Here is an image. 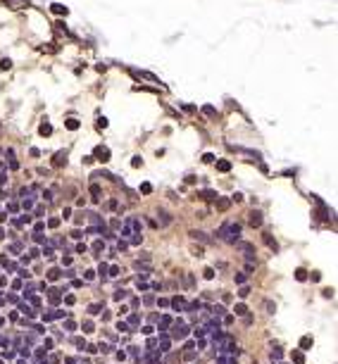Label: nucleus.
<instances>
[{"mask_svg":"<svg viewBox=\"0 0 338 364\" xmlns=\"http://www.w3.org/2000/svg\"><path fill=\"white\" fill-rule=\"evenodd\" d=\"M238 233H241V224H224V226L219 229V238H224V241H229V243H236Z\"/></svg>","mask_w":338,"mask_h":364,"instance_id":"nucleus-1","label":"nucleus"},{"mask_svg":"<svg viewBox=\"0 0 338 364\" xmlns=\"http://www.w3.org/2000/svg\"><path fill=\"white\" fill-rule=\"evenodd\" d=\"M95 157H98L100 162H107V159H110V150H107V148H98V150H95Z\"/></svg>","mask_w":338,"mask_h":364,"instance_id":"nucleus-2","label":"nucleus"},{"mask_svg":"<svg viewBox=\"0 0 338 364\" xmlns=\"http://www.w3.org/2000/svg\"><path fill=\"white\" fill-rule=\"evenodd\" d=\"M250 224H253V226H260V224H262V214H260V212H253V214H250Z\"/></svg>","mask_w":338,"mask_h":364,"instance_id":"nucleus-3","label":"nucleus"},{"mask_svg":"<svg viewBox=\"0 0 338 364\" xmlns=\"http://www.w3.org/2000/svg\"><path fill=\"white\" fill-rule=\"evenodd\" d=\"M55 164H67V152L60 150V152L55 155Z\"/></svg>","mask_w":338,"mask_h":364,"instance_id":"nucleus-4","label":"nucleus"},{"mask_svg":"<svg viewBox=\"0 0 338 364\" xmlns=\"http://www.w3.org/2000/svg\"><path fill=\"white\" fill-rule=\"evenodd\" d=\"M310 345H312V338H310V336H305V338L300 340V350H310Z\"/></svg>","mask_w":338,"mask_h":364,"instance_id":"nucleus-5","label":"nucleus"},{"mask_svg":"<svg viewBox=\"0 0 338 364\" xmlns=\"http://www.w3.org/2000/svg\"><path fill=\"white\" fill-rule=\"evenodd\" d=\"M171 305H174L176 309H183V307H186V300H183V298H174V300H171Z\"/></svg>","mask_w":338,"mask_h":364,"instance_id":"nucleus-6","label":"nucleus"},{"mask_svg":"<svg viewBox=\"0 0 338 364\" xmlns=\"http://www.w3.org/2000/svg\"><path fill=\"white\" fill-rule=\"evenodd\" d=\"M217 169H219V171H229V169H231V164H229L226 159H222V162H217Z\"/></svg>","mask_w":338,"mask_h":364,"instance_id":"nucleus-7","label":"nucleus"},{"mask_svg":"<svg viewBox=\"0 0 338 364\" xmlns=\"http://www.w3.org/2000/svg\"><path fill=\"white\" fill-rule=\"evenodd\" d=\"M38 131H41V136H48V133L52 131V126H50V124H41V129H38Z\"/></svg>","mask_w":338,"mask_h":364,"instance_id":"nucleus-8","label":"nucleus"},{"mask_svg":"<svg viewBox=\"0 0 338 364\" xmlns=\"http://www.w3.org/2000/svg\"><path fill=\"white\" fill-rule=\"evenodd\" d=\"M217 210H229V200H217Z\"/></svg>","mask_w":338,"mask_h":364,"instance_id":"nucleus-9","label":"nucleus"},{"mask_svg":"<svg viewBox=\"0 0 338 364\" xmlns=\"http://www.w3.org/2000/svg\"><path fill=\"white\" fill-rule=\"evenodd\" d=\"M67 129H72V131L79 129V121H76V119H67Z\"/></svg>","mask_w":338,"mask_h":364,"instance_id":"nucleus-10","label":"nucleus"},{"mask_svg":"<svg viewBox=\"0 0 338 364\" xmlns=\"http://www.w3.org/2000/svg\"><path fill=\"white\" fill-rule=\"evenodd\" d=\"M295 279H298V281H305V279H307V274H305L302 269H298V271H295Z\"/></svg>","mask_w":338,"mask_h":364,"instance_id":"nucleus-11","label":"nucleus"},{"mask_svg":"<svg viewBox=\"0 0 338 364\" xmlns=\"http://www.w3.org/2000/svg\"><path fill=\"white\" fill-rule=\"evenodd\" d=\"M48 279H52V281H55V279H60V271H57V269H50V274H48Z\"/></svg>","mask_w":338,"mask_h":364,"instance_id":"nucleus-12","label":"nucleus"},{"mask_svg":"<svg viewBox=\"0 0 338 364\" xmlns=\"http://www.w3.org/2000/svg\"><path fill=\"white\" fill-rule=\"evenodd\" d=\"M264 241H267V245H269V248H274V250H276V241H274V238H269V236H264Z\"/></svg>","mask_w":338,"mask_h":364,"instance_id":"nucleus-13","label":"nucleus"},{"mask_svg":"<svg viewBox=\"0 0 338 364\" xmlns=\"http://www.w3.org/2000/svg\"><path fill=\"white\" fill-rule=\"evenodd\" d=\"M245 312H248L245 305H236V314H245Z\"/></svg>","mask_w":338,"mask_h":364,"instance_id":"nucleus-14","label":"nucleus"},{"mask_svg":"<svg viewBox=\"0 0 338 364\" xmlns=\"http://www.w3.org/2000/svg\"><path fill=\"white\" fill-rule=\"evenodd\" d=\"M281 355H283V352H281L279 348H276V350H272V359H281Z\"/></svg>","mask_w":338,"mask_h":364,"instance_id":"nucleus-15","label":"nucleus"},{"mask_svg":"<svg viewBox=\"0 0 338 364\" xmlns=\"http://www.w3.org/2000/svg\"><path fill=\"white\" fill-rule=\"evenodd\" d=\"M88 312H91V314H98V312H100V305H91V307H88Z\"/></svg>","mask_w":338,"mask_h":364,"instance_id":"nucleus-16","label":"nucleus"},{"mask_svg":"<svg viewBox=\"0 0 338 364\" xmlns=\"http://www.w3.org/2000/svg\"><path fill=\"white\" fill-rule=\"evenodd\" d=\"M126 298V290H119V293H114V300H124Z\"/></svg>","mask_w":338,"mask_h":364,"instance_id":"nucleus-17","label":"nucleus"},{"mask_svg":"<svg viewBox=\"0 0 338 364\" xmlns=\"http://www.w3.org/2000/svg\"><path fill=\"white\" fill-rule=\"evenodd\" d=\"M83 331H86V333H91V331H93V324H91V321H86V324H83Z\"/></svg>","mask_w":338,"mask_h":364,"instance_id":"nucleus-18","label":"nucleus"},{"mask_svg":"<svg viewBox=\"0 0 338 364\" xmlns=\"http://www.w3.org/2000/svg\"><path fill=\"white\" fill-rule=\"evenodd\" d=\"M293 359H295L298 364H302V352H293Z\"/></svg>","mask_w":338,"mask_h":364,"instance_id":"nucleus-19","label":"nucleus"},{"mask_svg":"<svg viewBox=\"0 0 338 364\" xmlns=\"http://www.w3.org/2000/svg\"><path fill=\"white\" fill-rule=\"evenodd\" d=\"M203 276H205V279H215V271H212V269H205Z\"/></svg>","mask_w":338,"mask_h":364,"instance_id":"nucleus-20","label":"nucleus"},{"mask_svg":"<svg viewBox=\"0 0 338 364\" xmlns=\"http://www.w3.org/2000/svg\"><path fill=\"white\" fill-rule=\"evenodd\" d=\"M193 255L195 257H203V248H193Z\"/></svg>","mask_w":338,"mask_h":364,"instance_id":"nucleus-21","label":"nucleus"},{"mask_svg":"<svg viewBox=\"0 0 338 364\" xmlns=\"http://www.w3.org/2000/svg\"><path fill=\"white\" fill-rule=\"evenodd\" d=\"M57 224H60V219H50V222H48V226H50V229H55Z\"/></svg>","mask_w":338,"mask_h":364,"instance_id":"nucleus-22","label":"nucleus"},{"mask_svg":"<svg viewBox=\"0 0 338 364\" xmlns=\"http://www.w3.org/2000/svg\"><path fill=\"white\" fill-rule=\"evenodd\" d=\"M245 281V274H236V283H243Z\"/></svg>","mask_w":338,"mask_h":364,"instance_id":"nucleus-23","label":"nucleus"},{"mask_svg":"<svg viewBox=\"0 0 338 364\" xmlns=\"http://www.w3.org/2000/svg\"><path fill=\"white\" fill-rule=\"evenodd\" d=\"M5 181H7V174H5V171H0V183H5Z\"/></svg>","mask_w":338,"mask_h":364,"instance_id":"nucleus-24","label":"nucleus"},{"mask_svg":"<svg viewBox=\"0 0 338 364\" xmlns=\"http://www.w3.org/2000/svg\"><path fill=\"white\" fill-rule=\"evenodd\" d=\"M3 236H5V233H3V229H0V238H3Z\"/></svg>","mask_w":338,"mask_h":364,"instance_id":"nucleus-25","label":"nucleus"}]
</instances>
